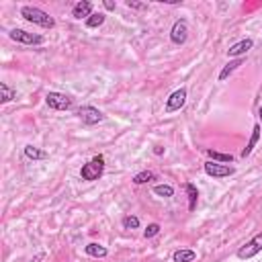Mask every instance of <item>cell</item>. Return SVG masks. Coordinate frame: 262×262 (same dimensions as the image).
<instances>
[{"label": "cell", "mask_w": 262, "mask_h": 262, "mask_svg": "<svg viewBox=\"0 0 262 262\" xmlns=\"http://www.w3.org/2000/svg\"><path fill=\"white\" fill-rule=\"evenodd\" d=\"M103 174H105V156H95L88 164L80 168V178L86 182L99 180Z\"/></svg>", "instance_id": "2"}, {"label": "cell", "mask_w": 262, "mask_h": 262, "mask_svg": "<svg viewBox=\"0 0 262 262\" xmlns=\"http://www.w3.org/2000/svg\"><path fill=\"white\" fill-rule=\"evenodd\" d=\"M195 258H197V252L195 250H176L174 254H172V262H195Z\"/></svg>", "instance_id": "16"}, {"label": "cell", "mask_w": 262, "mask_h": 262, "mask_svg": "<svg viewBox=\"0 0 262 262\" xmlns=\"http://www.w3.org/2000/svg\"><path fill=\"white\" fill-rule=\"evenodd\" d=\"M76 115H78L82 119V123H86V125H97V123H103L105 121L103 111H99L97 106H90V105L80 106V109L76 111Z\"/></svg>", "instance_id": "5"}, {"label": "cell", "mask_w": 262, "mask_h": 262, "mask_svg": "<svg viewBox=\"0 0 262 262\" xmlns=\"http://www.w3.org/2000/svg\"><path fill=\"white\" fill-rule=\"evenodd\" d=\"M236 170L232 166H227V164H219V162H205V174L207 176H213V178H225V176H232Z\"/></svg>", "instance_id": "6"}, {"label": "cell", "mask_w": 262, "mask_h": 262, "mask_svg": "<svg viewBox=\"0 0 262 262\" xmlns=\"http://www.w3.org/2000/svg\"><path fill=\"white\" fill-rule=\"evenodd\" d=\"M150 180H156V174H154L152 170L137 172V174L133 176V182H135V184H146V182H150Z\"/></svg>", "instance_id": "21"}, {"label": "cell", "mask_w": 262, "mask_h": 262, "mask_svg": "<svg viewBox=\"0 0 262 262\" xmlns=\"http://www.w3.org/2000/svg\"><path fill=\"white\" fill-rule=\"evenodd\" d=\"M207 156H209L213 162H219V164H232V162H234V156H232V154H221V152L207 150Z\"/></svg>", "instance_id": "18"}, {"label": "cell", "mask_w": 262, "mask_h": 262, "mask_svg": "<svg viewBox=\"0 0 262 262\" xmlns=\"http://www.w3.org/2000/svg\"><path fill=\"white\" fill-rule=\"evenodd\" d=\"M21 17L29 23H33V25H39L43 29H53L55 27V21L50 12H45L37 6H23L21 8Z\"/></svg>", "instance_id": "1"}, {"label": "cell", "mask_w": 262, "mask_h": 262, "mask_svg": "<svg viewBox=\"0 0 262 262\" xmlns=\"http://www.w3.org/2000/svg\"><path fill=\"white\" fill-rule=\"evenodd\" d=\"M84 252H86L88 256H92V258H105L106 254H109V250H106L103 244H97V242L86 244V246H84Z\"/></svg>", "instance_id": "13"}, {"label": "cell", "mask_w": 262, "mask_h": 262, "mask_svg": "<svg viewBox=\"0 0 262 262\" xmlns=\"http://www.w3.org/2000/svg\"><path fill=\"white\" fill-rule=\"evenodd\" d=\"M242 64H244V57H238V59H232V61H229V64L219 72V82L227 80V78H229V74H234Z\"/></svg>", "instance_id": "14"}, {"label": "cell", "mask_w": 262, "mask_h": 262, "mask_svg": "<svg viewBox=\"0 0 262 262\" xmlns=\"http://www.w3.org/2000/svg\"><path fill=\"white\" fill-rule=\"evenodd\" d=\"M14 97H17V92H14L6 82H2V84H0V103H10Z\"/></svg>", "instance_id": "19"}, {"label": "cell", "mask_w": 262, "mask_h": 262, "mask_svg": "<svg viewBox=\"0 0 262 262\" xmlns=\"http://www.w3.org/2000/svg\"><path fill=\"white\" fill-rule=\"evenodd\" d=\"M258 117H260V127H262V105H260V109H258Z\"/></svg>", "instance_id": "29"}, {"label": "cell", "mask_w": 262, "mask_h": 262, "mask_svg": "<svg viewBox=\"0 0 262 262\" xmlns=\"http://www.w3.org/2000/svg\"><path fill=\"white\" fill-rule=\"evenodd\" d=\"M187 39H189V25L184 19H178L170 29V41L174 45H182L187 43Z\"/></svg>", "instance_id": "8"}, {"label": "cell", "mask_w": 262, "mask_h": 262, "mask_svg": "<svg viewBox=\"0 0 262 262\" xmlns=\"http://www.w3.org/2000/svg\"><path fill=\"white\" fill-rule=\"evenodd\" d=\"M252 48H254V41H252V39H242V41L234 43L232 48L227 50V55H229V57H236V59H238V57H244V55L248 53V52H250Z\"/></svg>", "instance_id": "10"}, {"label": "cell", "mask_w": 262, "mask_h": 262, "mask_svg": "<svg viewBox=\"0 0 262 262\" xmlns=\"http://www.w3.org/2000/svg\"><path fill=\"white\" fill-rule=\"evenodd\" d=\"M45 103H48V106L53 111H68L74 105L72 99L68 95H64V92H48V95H45Z\"/></svg>", "instance_id": "4"}, {"label": "cell", "mask_w": 262, "mask_h": 262, "mask_svg": "<svg viewBox=\"0 0 262 262\" xmlns=\"http://www.w3.org/2000/svg\"><path fill=\"white\" fill-rule=\"evenodd\" d=\"M154 195L158 197H174V189L170 187V184H158V187H154Z\"/></svg>", "instance_id": "22"}, {"label": "cell", "mask_w": 262, "mask_h": 262, "mask_svg": "<svg viewBox=\"0 0 262 262\" xmlns=\"http://www.w3.org/2000/svg\"><path fill=\"white\" fill-rule=\"evenodd\" d=\"M8 37L17 43H25V45H41L43 43V37L41 35H33L29 31H23V29H12Z\"/></svg>", "instance_id": "7"}, {"label": "cell", "mask_w": 262, "mask_h": 262, "mask_svg": "<svg viewBox=\"0 0 262 262\" xmlns=\"http://www.w3.org/2000/svg\"><path fill=\"white\" fill-rule=\"evenodd\" d=\"M158 234H160V223H150V225L146 227V232H144V238L150 240V238L158 236Z\"/></svg>", "instance_id": "24"}, {"label": "cell", "mask_w": 262, "mask_h": 262, "mask_svg": "<svg viewBox=\"0 0 262 262\" xmlns=\"http://www.w3.org/2000/svg\"><path fill=\"white\" fill-rule=\"evenodd\" d=\"M105 23V14L103 12H92L90 17L86 19V27L88 29H97V27H101Z\"/></svg>", "instance_id": "20"}, {"label": "cell", "mask_w": 262, "mask_h": 262, "mask_svg": "<svg viewBox=\"0 0 262 262\" xmlns=\"http://www.w3.org/2000/svg\"><path fill=\"white\" fill-rule=\"evenodd\" d=\"M92 14V2L88 0H82V2H76L72 8V17L74 19H88Z\"/></svg>", "instance_id": "11"}, {"label": "cell", "mask_w": 262, "mask_h": 262, "mask_svg": "<svg viewBox=\"0 0 262 262\" xmlns=\"http://www.w3.org/2000/svg\"><path fill=\"white\" fill-rule=\"evenodd\" d=\"M160 2H166V4H180L182 0H160Z\"/></svg>", "instance_id": "27"}, {"label": "cell", "mask_w": 262, "mask_h": 262, "mask_svg": "<svg viewBox=\"0 0 262 262\" xmlns=\"http://www.w3.org/2000/svg\"><path fill=\"white\" fill-rule=\"evenodd\" d=\"M154 154H156V156H162V154H164V148H154Z\"/></svg>", "instance_id": "28"}, {"label": "cell", "mask_w": 262, "mask_h": 262, "mask_svg": "<svg viewBox=\"0 0 262 262\" xmlns=\"http://www.w3.org/2000/svg\"><path fill=\"white\" fill-rule=\"evenodd\" d=\"M25 156H27L29 160H48V152H43V150H39L37 146L29 144V146H25Z\"/></svg>", "instance_id": "15"}, {"label": "cell", "mask_w": 262, "mask_h": 262, "mask_svg": "<svg viewBox=\"0 0 262 262\" xmlns=\"http://www.w3.org/2000/svg\"><path fill=\"white\" fill-rule=\"evenodd\" d=\"M184 103H187V88H178L174 90L170 97L166 101V113H174V111H180Z\"/></svg>", "instance_id": "9"}, {"label": "cell", "mask_w": 262, "mask_h": 262, "mask_svg": "<svg viewBox=\"0 0 262 262\" xmlns=\"http://www.w3.org/2000/svg\"><path fill=\"white\" fill-rule=\"evenodd\" d=\"M103 4H105V8H106V10H115V8H117V4L113 2V0H105Z\"/></svg>", "instance_id": "26"}, {"label": "cell", "mask_w": 262, "mask_h": 262, "mask_svg": "<svg viewBox=\"0 0 262 262\" xmlns=\"http://www.w3.org/2000/svg\"><path fill=\"white\" fill-rule=\"evenodd\" d=\"M123 227L125 229H137L140 227V219H137L135 215H127V217H123Z\"/></svg>", "instance_id": "23"}, {"label": "cell", "mask_w": 262, "mask_h": 262, "mask_svg": "<svg viewBox=\"0 0 262 262\" xmlns=\"http://www.w3.org/2000/svg\"><path fill=\"white\" fill-rule=\"evenodd\" d=\"M184 189H187V195H189V211H195L197 209V201H199V191L193 182H187L184 184Z\"/></svg>", "instance_id": "17"}, {"label": "cell", "mask_w": 262, "mask_h": 262, "mask_svg": "<svg viewBox=\"0 0 262 262\" xmlns=\"http://www.w3.org/2000/svg\"><path fill=\"white\" fill-rule=\"evenodd\" d=\"M129 8H135V10H144L146 8V4L144 2H135V0H127V2H125Z\"/></svg>", "instance_id": "25"}, {"label": "cell", "mask_w": 262, "mask_h": 262, "mask_svg": "<svg viewBox=\"0 0 262 262\" xmlns=\"http://www.w3.org/2000/svg\"><path fill=\"white\" fill-rule=\"evenodd\" d=\"M260 252H262V232H258L256 236H252L248 242L242 246V248L238 250V258L250 260V258H254V256L260 254Z\"/></svg>", "instance_id": "3"}, {"label": "cell", "mask_w": 262, "mask_h": 262, "mask_svg": "<svg viewBox=\"0 0 262 262\" xmlns=\"http://www.w3.org/2000/svg\"><path fill=\"white\" fill-rule=\"evenodd\" d=\"M260 133H262V127H260V123H258V125H254V129H252V135H250L248 146L242 150V158H248L250 154H252V150L256 148V144H258V140H260Z\"/></svg>", "instance_id": "12"}]
</instances>
